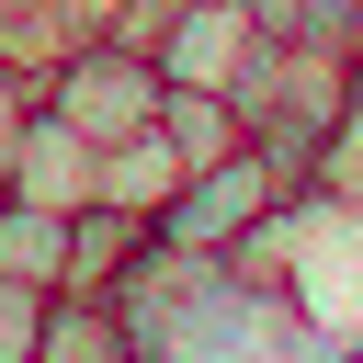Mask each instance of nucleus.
<instances>
[{"label": "nucleus", "instance_id": "nucleus-8", "mask_svg": "<svg viewBox=\"0 0 363 363\" xmlns=\"http://www.w3.org/2000/svg\"><path fill=\"white\" fill-rule=\"evenodd\" d=\"M159 136H170V159L182 170H204V159H227L250 125H238V102L227 91H193V79H159Z\"/></svg>", "mask_w": 363, "mask_h": 363}, {"label": "nucleus", "instance_id": "nucleus-3", "mask_svg": "<svg viewBox=\"0 0 363 363\" xmlns=\"http://www.w3.org/2000/svg\"><path fill=\"white\" fill-rule=\"evenodd\" d=\"M250 45H261V34H250V11H238V0H170V11H159V34H147L159 79H193V91H227Z\"/></svg>", "mask_w": 363, "mask_h": 363}, {"label": "nucleus", "instance_id": "nucleus-2", "mask_svg": "<svg viewBox=\"0 0 363 363\" xmlns=\"http://www.w3.org/2000/svg\"><path fill=\"white\" fill-rule=\"evenodd\" d=\"M272 204H284V170L238 136L227 159H204V170H182V182H170V204L147 216V238H159V250H204V261H227Z\"/></svg>", "mask_w": 363, "mask_h": 363}, {"label": "nucleus", "instance_id": "nucleus-12", "mask_svg": "<svg viewBox=\"0 0 363 363\" xmlns=\"http://www.w3.org/2000/svg\"><path fill=\"white\" fill-rule=\"evenodd\" d=\"M125 11H136V0H68V23H79V34H113Z\"/></svg>", "mask_w": 363, "mask_h": 363}, {"label": "nucleus", "instance_id": "nucleus-10", "mask_svg": "<svg viewBox=\"0 0 363 363\" xmlns=\"http://www.w3.org/2000/svg\"><path fill=\"white\" fill-rule=\"evenodd\" d=\"M34 318H45V295L0 272V363H34Z\"/></svg>", "mask_w": 363, "mask_h": 363}, {"label": "nucleus", "instance_id": "nucleus-6", "mask_svg": "<svg viewBox=\"0 0 363 363\" xmlns=\"http://www.w3.org/2000/svg\"><path fill=\"white\" fill-rule=\"evenodd\" d=\"M136 250H147V216H125V204L91 193V204L68 216V284H57V295H113V272H125Z\"/></svg>", "mask_w": 363, "mask_h": 363}, {"label": "nucleus", "instance_id": "nucleus-1", "mask_svg": "<svg viewBox=\"0 0 363 363\" xmlns=\"http://www.w3.org/2000/svg\"><path fill=\"white\" fill-rule=\"evenodd\" d=\"M34 102H45L57 125H79L91 147H113V136L159 125V57H147V45H125V34H79V45L34 79Z\"/></svg>", "mask_w": 363, "mask_h": 363}, {"label": "nucleus", "instance_id": "nucleus-7", "mask_svg": "<svg viewBox=\"0 0 363 363\" xmlns=\"http://www.w3.org/2000/svg\"><path fill=\"white\" fill-rule=\"evenodd\" d=\"M34 363H136V340H125L113 295H45V318H34Z\"/></svg>", "mask_w": 363, "mask_h": 363}, {"label": "nucleus", "instance_id": "nucleus-4", "mask_svg": "<svg viewBox=\"0 0 363 363\" xmlns=\"http://www.w3.org/2000/svg\"><path fill=\"white\" fill-rule=\"evenodd\" d=\"M0 193L79 216V204H91V136H79V125H57V113L34 102V113L11 125V147H0Z\"/></svg>", "mask_w": 363, "mask_h": 363}, {"label": "nucleus", "instance_id": "nucleus-9", "mask_svg": "<svg viewBox=\"0 0 363 363\" xmlns=\"http://www.w3.org/2000/svg\"><path fill=\"white\" fill-rule=\"evenodd\" d=\"M0 272H11V284H34V295H57V284H68V216H57V204L0 193Z\"/></svg>", "mask_w": 363, "mask_h": 363}, {"label": "nucleus", "instance_id": "nucleus-13", "mask_svg": "<svg viewBox=\"0 0 363 363\" xmlns=\"http://www.w3.org/2000/svg\"><path fill=\"white\" fill-rule=\"evenodd\" d=\"M23 11H45V0H0V23H23Z\"/></svg>", "mask_w": 363, "mask_h": 363}, {"label": "nucleus", "instance_id": "nucleus-11", "mask_svg": "<svg viewBox=\"0 0 363 363\" xmlns=\"http://www.w3.org/2000/svg\"><path fill=\"white\" fill-rule=\"evenodd\" d=\"M23 113H34V68H11V57H0V147H11V125H23Z\"/></svg>", "mask_w": 363, "mask_h": 363}, {"label": "nucleus", "instance_id": "nucleus-5", "mask_svg": "<svg viewBox=\"0 0 363 363\" xmlns=\"http://www.w3.org/2000/svg\"><path fill=\"white\" fill-rule=\"evenodd\" d=\"M170 182H182V159H170V136H159V125H136V136L91 147V193H102V204H125V216H159V204H170Z\"/></svg>", "mask_w": 363, "mask_h": 363}]
</instances>
